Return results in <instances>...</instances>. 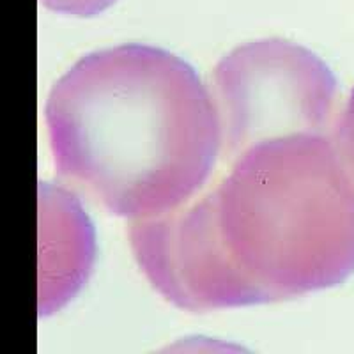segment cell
Masks as SVG:
<instances>
[{
    "instance_id": "3",
    "label": "cell",
    "mask_w": 354,
    "mask_h": 354,
    "mask_svg": "<svg viewBox=\"0 0 354 354\" xmlns=\"http://www.w3.org/2000/svg\"><path fill=\"white\" fill-rule=\"evenodd\" d=\"M229 161L252 145L328 128L337 97L330 68L305 46L280 37L227 53L211 73Z\"/></svg>"
},
{
    "instance_id": "4",
    "label": "cell",
    "mask_w": 354,
    "mask_h": 354,
    "mask_svg": "<svg viewBox=\"0 0 354 354\" xmlns=\"http://www.w3.org/2000/svg\"><path fill=\"white\" fill-rule=\"evenodd\" d=\"M115 0H41L44 8L73 17H94L105 11Z\"/></svg>"
},
{
    "instance_id": "2",
    "label": "cell",
    "mask_w": 354,
    "mask_h": 354,
    "mask_svg": "<svg viewBox=\"0 0 354 354\" xmlns=\"http://www.w3.org/2000/svg\"><path fill=\"white\" fill-rule=\"evenodd\" d=\"M57 177L128 220L169 213L209 181L223 138L188 62L149 44L85 55L46 103Z\"/></svg>"
},
{
    "instance_id": "1",
    "label": "cell",
    "mask_w": 354,
    "mask_h": 354,
    "mask_svg": "<svg viewBox=\"0 0 354 354\" xmlns=\"http://www.w3.org/2000/svg\"><path fill=\"white\" fill-rule=\"evenodd\" d=\"M151 286L188 312L262 305L354 271V186L324 135L252 145L201 197L129 220Z\"/></svg>"
}]
</instances>
